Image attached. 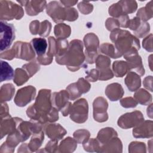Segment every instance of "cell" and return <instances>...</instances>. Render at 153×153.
<instances>
[{"label":"cell","mask_w":153,"mask_h":153,"mask_svg":"<svg viewBox=\"0 0 153 153\" xmlns=\"http://www.w3.org/2000/svg\"><path fill=\"white\" fill-rule=\"evenodd\" d=\"M1 20H12L13 18L17 19L22 17L23 15L22 8L17 4L11 1H1Z\"/></svg>","instance_id":"6da1fadb"},{"label":"cell","mask_w":153,"mask_h":153,"mask_svg":"<svg viewBox=\"0 0 153 153\" xmlns=\"http://www.w3.org/2000/svg\"><path fill=\"white\" fill-rule=\"evenodd\" d=\"M0 43L1 51L7 50L11 45L15 38V29L12 24L8 23L2 20L1 21Z\"/></svg>","instance_id":"7a4b0ae2"},{"label":"cell","mask_w":153,"mask_h":153,"mask_svg":"<svg viewBox=\"0 0 153 153\" xmlns=\"http://www.w3.org/2000/svg\"><path fill=\"white\" fill-rule=\"evenodd\" d=\"M13 120L9 115L1 118V139L8 133L9 134L13 133L15 127V123H14Z\"/></svg>","instance_id":"3957f363"},{"label":"cell","mask_w":153,"mask_h":153,"mask_svg":"<svg viewBox=\"0 0 153 153\" xmlns=\"http://www.w3.org/2000/svg\"><path fill=\"white\" fill-rule=\"evenodd\" d=\"M31 44L38 56H42L45 54L47 48V42L45 39L35 38L31 41Z\"/></svg>","instance_id":"277c9868"},{"label":"cell","mask_w":153,"mask_h":153,"mask_svg":"<svg viewBox=\"0 0 153 153\" xmlns=\"http://www.w3.org/2000/svg\"><path fill=\"white\" fill-rule=\"evenodd\" d=\"M1 82L10 80L14 76V71L11 66L6 62L1 61Z\"/></svg>","instance_id":"5b68a950"},{"label":"cell","mask_w":153,"mask_h":153,"mask_svg":"<svg viewBox=\"0 0 153 153\" xmlns=\"http://www.w3.org/2000/svg\"><path fill=\"white\" fill-rule=\"evenodd\" d=\"M14 88L11 84H4L1 88V103L10 100L13 97Z\"/></svg>","instance_id":"8992f818"},{"label":"cell","mask_w":153,"mask_h":153,"mask_svg":"<svg viewBox=\"0 0 153 153\" xmlns=\"http://www.w3.org/2000/svg\"><path fill=\"white\" fill-rule=\"evenodd\" d=\"M8 106L7 105L5 102L1 103V118L5 117L8 115Z\"/></svg>","instance_id":"52a82bcc"}]
</instances>
